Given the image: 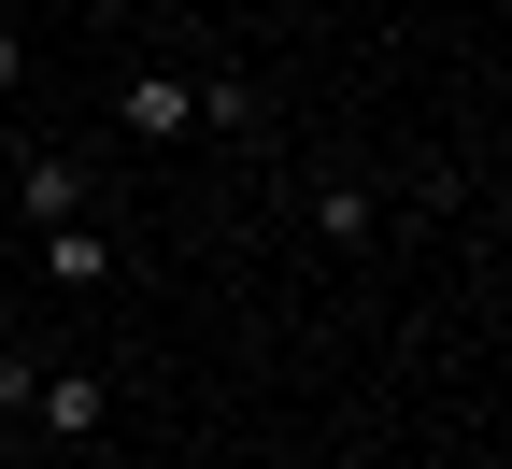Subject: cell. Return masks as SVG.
<instances>
[{"label":"cell","instance_id":"1","mask_svg":"<svg viewBox=\"0 0 512 469\" xmlns=\"http://www.w3.org/2000/svg\"><path fill=\"white\" fill-rule=\"evenodd\" d=\"M29 427H43V441H100V427H114V384H100V370H43V384H29Z\"/></svg>","mask_w":512,"mask_h":469},{"label":"cell","instance_id":"2","mask_svg":"<svg viewBox=\"0 0 512 469\" xmlns=\"http://www.w3.org/2000/svg\"><path fill=\"white\" fill-rule=\"evenodd\" d=\"M15 199H29V228H72V214H86V157L29 143V157H15Z\"/></svg>","mask_w":512,"mask_h":469},{"label":"cell","instance_id":"8","mask_svg":"<svg viewBox=\"0 0 512 469\" xmlns=\"http://www.w3.org/2000/svg\"><path fill=\"white\" fill-rule=\"evenodd\" d=\"M15 86H29V29L0 15V100H15Z\"/></svg>","mask_w":512,"mask_h":469},{"label":"cell","instance_id":"7","mask_svg":"<svg viewBox=\"0 0 512 469\" xmlns=\"http://www.w3.org/2000/svg\"><path fill=\"white\" fill-rule=\"evenodd\" d=\"M29 384H43V356H15V342H0V413H29Z\"/></svg>","mask_w":512,"mask_h":469},{"label":"cell","instance_id":"6","mask_svg":"<svg viewBox=\"0 0 512 469\" xmlns=\"http://www.w3.org/2000/svg\"><path fill=\"white\" fill-rule=\"evenodd\" d=\"M313 228H328V242H370L384 214H370V185H313Z\"/></svg>","mask_w":512,"mask_h":469},{"label":"cell","instance_id":"3","mask_svg":"<svg viewBox=\"0 0 512 469\" xmlns=\"http://www.w3.org/2000/svg\"><path fill=\"white\" fill-rule=\"evenodd\" d=\"M128 143H185V128H200V100H185V72H128Z\"/></svg>","mask_w":512,"mask_h":469},{"label":"cell","instance_id":"9","mask_svg":"<svg viewBox=\"0 0 512 469\" xmlns=\"http://www.w3.org/2000/svg\"><path fill=\"white\" fill-rule=\"evenodd\" d=\"M0 15H29V0H0Z\"/></svg>","mask_w":512,"mask_h":469},{"label":"cell","instance_id":"5","mask_svg":"<svg viewBox=\"0 0 512 469\" xmlns=\"http://www.w3.org/2000/svg\"><path fill=\"white\" fill-rule=\"evenodd\" d=\"M185 100H200V128H214V143H242V157L271 143V114H256V86H242V72H214V86H185Z\"/></svg>","mask_w":512,"mask_h":469},{"label":"cell","instance_id":"4","mask_svg":"<svg viewBox=\"0 0 512 469\" xmlns=\"http://www.w3.org/2000/svg\"><path fill=\"white\" fill-rule=\"evenodd\" d=\"M43 285L100 299V285H114V228H86V214H72V228H43Z\"/></svg>","mask_w":512,"mask_h":469}]
</instances>
